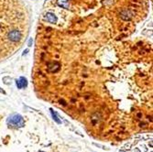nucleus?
Returning a JSON list of instances; mask_svg holds the SVG:
<instances>
[{"label": "nucleus", "mask_w": 153, "mask_h": 152, "mask_svg": "<svg viewBox=\"0 0 153 152\" xmlns=\"http://www.w3.org/2000/svg\"><path fill=\"white\" fill-rule=\"evenodd\" d=\"M30 26V12L23 0H0V63L22 47Z\"/></svg>", "instance_id": "nucleus-1"}, {"label": "nucleus", "mask_w": 153, "mask_h": 152, "mask_svg": "<svg viewBox=\"0 0 153 152\" xmlns=\"http://www.w3.org/2000/svg\"><path fill=\"white\" fill-rule=\"evenodd\" d=\"M8 124L13 128H22V127H24L25 122L21 115H13L8 119Z\"/></svg>", "instance_id": "nucleus-2"}, {"label": "nucleus", "mask_w": 153, "mask_h": 152, "mask_svg": "<svg viewBox=\"0 0 153 152\" xmlns=\"http://www.w3.org/2000/svg\"><path fill=\"white\" fill-rule=\"evenodd\" d=\"M45 18H46V20L48 21L49 23H50V24H55V23H57V16H55L54 14H52V13H50V12L47 13L45 16Z\"/></svg>", "instance_id": "nucleus-3"}, {"label": "nucleus", "mask_w": 153, "mask_h": 152, "mask_svg": "<svg viewBox=\"0 0 153 152\" xmlns=\"http://www.w3.org/2000/svg\"><path fill=\"white\" fill-rule=\"evenodd\" d=\"M27 85H28V82L24 77H21L19 80L17 81V86L18 89H21L23 87H27Z\"/></svg>", "instance_id": "nucleus-4"}, {"label": "nucleus", "mask_w": 153, "mask_h": 152, "mask_svg": "<svg viewBox=\"0 0 153 152\" xmlns=\"http://www.w3.org/2000/svg\"><path fill=\"white\" fill-rule=\"evenodd\" d=\"M51 114H52V116H53V119L55 120L58 124H61V121H60V119L58 118V116H57V115H56V113H54V112L51 110Z\"/></svg>", "instance_id": "nucleus-5"}, {"label": "nucleus", "mask_w": 153, "mask_h": 152, "mask_svg": "<svg viewBox=\"0 0 153 152\" xmlns=\"http://www.w3.org/2000/svg\"><path fill=\"white\" fill-rule=\"evenodd\" d=\"M121 152H123V151H121Z\"/></svg>", "instance_id": "nucleus-6"}]
</instances>
